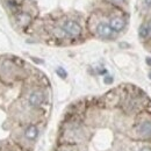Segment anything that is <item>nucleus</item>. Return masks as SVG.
Here are the masks:
<instances>
[{
    "label": "nucleus",
    "instance_id": "obj_1",
    "mask_svg": "<svg viewBox=\"0 0 151 151\" xmlns=\"http://www.w3.org/2000/svg\"><path fill=\"white\" fill-rule=\"evenodd\" d=\"M63 30L70 36H79L81 34V27L76 21H66L63 24Z\"/></svg>",
    "mask_w": 151,
    "mask_h": 151
},
{
    "label": "nucleus",
    "instance_id": "obj_2",
    "mask_svg": "<svg viewBox=\"0 0 151 151\" xmlns=\"http://www.w3.org/2000/svg\"><path fill=\"white\" fill-rule=\"evenodd\" d=\"M28 101H29V105L33 106V107L41 106L43 104V101H44V94H43V92H41V91H34V92H32L30 95H29Z\"/></svg>",
    "mask_w": 151,
    "mask_h": 151
},
{
    "label": "nucleus",
    "instance_id": "obj_3",
    "mask_svg": "<svg viewBox=\"0 0 151 151\" xmlns=\"http://www.w3.org/2000/svg\"><path fill=\"white\" fill-rule=\"evenodd\" d=\"M137 134L142 138L151 137V121H144L137 127Z\"/></svg>",
    "mask_w": 151,
    "mask_h": 151
},
{
    "label": "nucleus",
    "instance_id": "obj_4",
    "mask_svg": "<svg viewBox=\"0 0 151 151\" xmlns=\"http://www.w3.org/2000/svg\"><path fill=\"white\" fill-rule=\"evenodd\" d=\"M96 32H98V34H99L101 37H109V36L112 35V33H113V30H112V28L109 27V24H107V23H105V22H101V23L98 24Z\"/></svg>",
    "mask_w": 151,
    "mask_h": 151
},
{
    "label": "nucleus",
    "instance_id": "obj_5",
    "mask_svg": "<svg viewBox=\"0 0 151 151\" xmlns=\"http://www.w3.org/2000/svg\"><path fill=\"white\" fill-rule=\"evenodd\" d=\"M124 26H126V22L121 18H113L109 22V27L112 28V30H115V32L122 30L124 28Z\"/></svg>",
    "mask_w": 151,
    "mask_h": 151
},
{
    "label": "nucleus",
    "instance_id": "obj_6",
    "mask_svg": "<svg viewBox=\"0 0 151 151\" xmlns=\"http://www.w3.org/2000/svg\"><path fill=\"white\" fill-rule=\"evenodd\" d=\"M24 135H26V137H27L28 139L34 141V139H36V138H37L38 129L35 127V126H29V127L24 130Z\"/></svg>",
    "mask_w": 151,
    "mask_h": 151
},
{
    "label": "nucleus",
    "instance_id": "obj_7",
    "mask_svg": "<svg viewBox=\"0 0 151 151\" xmlns=\"http://www.w3.org/2000/svg\"><path fill=\"white\" fill-rule=\"evenodd\" d=\"M17 21H18L20 26H27L30 22V17L26 13H21L17 17Z\"/></svg>",
    "mask_w": 151,
    "mask_h": 151
},
{
    "label": "nucleus",
    "instance_id": "obj_8",
    "mask_svg": "<svg viewBox=\"0 0 151 151\" xmlns=\"http://www.w3.org/2000/svg\"><path fill=\"white\" fill-rule=\"evenodd\" d=\"M138 34L142 38H145L148 36H150V30H149V27H148V23H144L139 27V30H138Z\"/></svg>",
    "mask_w": 151,
    "mask_h": 151
},
{
    "label": "nucleus",
    "instance_id": "obj_9",
    "mask_svg": "<svg viewBox=\"0 0 151 151\" xmlns=\"http://www.w3.org/2000/svg\"><path fill=\"white\" fill-rule=\"evenodd\" d=\"M56 72H57V75L59 76L60 78H63V79H64V78H66V76H68L66 71H65L63 68H58V69L56 70Z\"/></svg>",
    "mask_w": 151,
    "mask_h": 151
},
{
    "label": "nucleus",
    "instance_id": "obj_10",
    "mask_svg": "<svg viewBox=\"0 0 151 151\" xmlns=\"http://www.w3.org/2000/svg\"><path fill=\"white\" fill-rule=\"evenodd\" d=\"M105 81H106L107 84H109V83H112V81H113V79H112V77H107V78L105 79Z\"/></svg>",
    "mask_w": 151,
    "mask_h": 151
},
{
    "label": "nucleus",
    "instance_id": "obj_11",
    "mask_svg": "<svg viewBox=\"0 0 151 151\" xmlns=\"http://www.w3.org/2000/svg\"><path fill=\"white\" fill-rule=\"evenodd\" d=\"M139 151H151V148H149V147H143Z\"/></svg>",
    "mask_w": 151,
    "mask_h": 151
},
{
    "label": "nucleus",
    "instance_id": "obj_12",
    "mask_svg": "<svg viewBox=\"0 0 151 151\" xmlns=\"http://www.w3.org/2000/svg\"><path fill=\"white\" fill-rule=\"evenodd\" d=\"M145 5L150 7V6H151V0H145Z\"/></svg>",
    "mask_w": 151,
    "mask_h": 151
},
{
    "label": "nucleus",
    "instance_id": "obj_13",
    "mask_svg": "<svg viewBox=\"0 0 151 151\" xmlns=\"http://www.w3.org/2000/svg\"><path fill=\"white\" fill-rule=\"evenodd\" d=\"M148 27H149V30H150V35H151V20L148 22Z\"/></svg>",
    "mask_w": 151,
    "mask_h": 151
},
{
    "label": "nucleus",
    "instance_id": "obj_14",
    "mask_svg": "<svg viewBox=\"0 0 151 151\" xmlns=\"http://www.w3.org/2000/svg\"><path fill=\"white\" fill-rule=\"evenodd\" d=\"M147 63H148L149 65H151V58H147Z\"/></svg>",
    "mask_w": 151,
    "mask_h": 151
},
{
    "label": "nucleus",
    "instance_id": "obj_15",
    "mask_svg": "<svg viewBox=\"0 0 151 151\" xmlns=\"http://www.w3.org/2000/svg\"><path fill=\"white\" fill-rule=\"evenodd\" d=\"M149 77H150V78H151V73H150V75H149Z\"/></svg>",
    "mask_w": 151,
    "mask_h": 151
}]
</instances>
